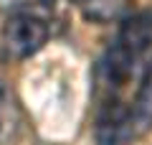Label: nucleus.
I'll list each match as a JSON object with an SVG mask.
<instances>
[{
	"label": "nucleus",
	"instance_id": "nucleus-1",
	"mask_svg": "<svg viewBox=\"0 0 152 145\" xmlns=\"http://www.w3.org/2000/svg\"><path fill=\"white\" fill-rule=\"evenodd\" d=\"M48 41V26L31 13H15L5 21L3 43L13 59H31Z\"/></svg>",
	"mask_w": 152,
	"mask_h": 145
},
{
	"label": "nucleus",
	"instance_id": "nucleus-2",
	"mask_svg": "<svg viewBox=\"0 0 152 145\" xmlns=\"http://www.w3.org/2000/svg\"><path fill=\"white\" fill-rule=\"evenodd\" d=\"M117 43L129 56L140 59L147 48L152 46V10H140V13L127 18L119 28Z\"/></svg>",
	"mask_w": 152,
	"mask_h": 145
},
{
	"label": "nucleus",
	"instance_id": "nucleus-3",
	"mask_svg": "<svg viewBox=\"0 0 152 145\" xmlns=\"http://www.w3.org/2000/svg\"><path fill=\"white\" fill-rule=\"evenodd\" d=\"M127 125H129V132L132 135L147 132L150 125H152V66L147 69L145 79H142V84H140V92H137L134 107L129 109Z\"/></svg>",
	"mask_w": 152,
	"mask_h": 145
},
{
	"label": "nucleus",
	"instance_id": "nucleus-4",
	"mask_svg": "<svg viewBox=\"0 0 152 145\" xmlns=\"http://www.w3.org/2000/svg\"><path fill=\"white\" fill-rule=\"evenodd\" d=\"M81 8H86V16L94 21H107V18L117 16L119 8L124 5V0H76Z\"/></svg>",
	"mask_w": 152,
	"mask_h": 145
},
{
	"label": "nucleus",
	"instance_id": "nucleus-5",
	"mask_svg": "<svg viewBox=\"0 0 152 145\" xmlns=\"http://www.w3.org/2000/svg\"><path fill=\"white\" fill-rule=\"evenodd\" d=\"M46 3H53V0H46Z\"/></svg>",
	"mask_w": 152,
	"mask_h": 145
}]
</instances>
